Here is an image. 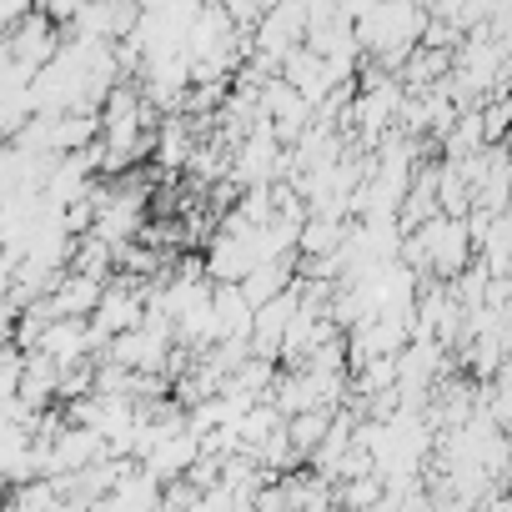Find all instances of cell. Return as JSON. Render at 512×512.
I'll return each instance as SVG.
<instances>
[{
  "instance_id": "cell-1",
  "label": "cell",
  "mask_w": 512,
  "mask_h": 512,
  "mask_svg": "<svg viewBox=\"0 0 512 512\" xmlns=\"http://www.w3.org/2000/svg\"><path fill=\"white\" fill-rule=\"evenodd\" d=\"M61 36H66V31H61L56 21H46L41 11H31L21 26H11V31H6V61H11V66H21L26 76H36V71L61 51Z\"/></svg>"
},
{
  "instance_id": "cell-2",
  "label": "cell",
  "mask_w": 512,
  "mask_h": 512,
  "mask_svg": "<svg viewBox=\"0 0 512 512\" xmlns=\"http://www.w3.org/2000/svg\"><path fill=\"white\" fill-rule=\"evenodd\" d=\"M31 11H36V0H0V36H6L11 26H21Z\"/></svg>"
}]
</instances>
